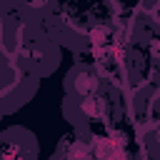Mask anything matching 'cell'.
I'll return each instance as SVG.
<instances>
[{"instance_id":"6da1fadb","label":"cell","mask_w":160,"mask_h":160,"mask_svg":"<svg viewBox=\"0 0 160 160\" xmlns=\"http://www.w3.org/2000/svg\"><path fill=\"white\" fill-rule=\"evenodd\" d=\"M92 155L95 158H120L125 155L120 138H95L92 140Z\"/></svg>"},{"instance_id":"7a4b0ae2","label":"cell","mask_w":160,"mask_h":160,"mask_svg":"<svg viewBox=\"0 0 160 160\" xmlns=\"http://www.w3.org/2000/svg\"><path fill=\"white\" fill-rule=\"evenodd\" d=\"M75 88L82 92V95H90L95 88H98V80L92 78V75H88V72H82V75H78V82H75Z\"/></svg>"},{"instance_id":"3957f363","label":"cell","mask_w":160,"mask_h":160,"mask_svg":"<svg viewBox=\"0 0 160 160\" xmlns=\"http://www.w3.org/2000/svg\"><path fill=\"white\" fill-rule=\"evenodd\" d=\"M158 138H160V128H158ZM158 142H160V140H158Z\"/></svg>"}]
</instances>
